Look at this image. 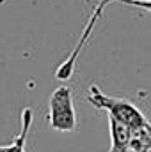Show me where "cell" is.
Wrapping results in <instances>:
<instances>
[{
  "label": "cell",
  "mask_w": 151,
  "mask_h": 152,
  "mask_svg": "<svg viewBox=\"0 0 151 152\" xmlns=\"http://www.w3.org/2000/svg\"><path fill=\"white\" fill-rule=\"evenodd\" d=\"M114 2L124 4V5H133V7H139V9H146V11L151 12V0H100L98 5H100L101 9H105L109 4H114Z\"/></svg>",
  "instance_id": "cell-5"
},
{
  "label": "cell",
  "mask_w": 151,
  "mask_h": 152,
  "mask_svg": "<svg viewBox=\"0 0 151 152\" xmlns=\"http://www.w3.org/2000/svg\"><path fill=\"white\" fill-rule=\"evenodd\" d=\"M32 118H34V112L32 108H23L21 115H20V120H21V129H20V134L9 143V145H0V152H27V138H29V131H30V126H32Z\"/></svg>",
  "instance_id": "cell-4"
},
{
  "label": "cell",
  "mask_w": 151,
  "mask_h": 152,
  "mask_svg": "<svg viewBox=\"0 0 151 152\" xmlns=\"http://www.w3.org/2000/svg\"><path fill=\"white\" fill-rule=\"evenodd\" d=\"M109 127H110V151L109 152H135L132 147L133 129L117 122L112 117H109Z\"/></svg>",
  "instance_id": "cell-3"
},
{
  "label": "cell",
  "mask_w": 151,
  "mask_h": 152,
  "mask_svg": "<svg viewBox=\"0 0 151 152\" xmlns=\"http://www.w3.org/2000/svg\"><path fill=\"white\" fill-rule=\"evenodd\" d=\"M146 152H151V147H150V149H148V151H146Z\"/></svg>",
  "instance_id": "cell-7"
},
{
  "label": "cell",
  "mask_w": 151,
  "mask_h": 152,
  "mask_svg": "<svg viewBox=\"0 0 151 152\" xmlns=\"http://www.w3.org/2000/svg\"><path fill=\"white\" fill-rule=\"evenodd\" d=\"M148 129H150V133H151V124H148Z\"/></svg>",
  "instance_id": "cell-6"
},
{
  "label": "cell",
  "mask_w": 151,
  "mask_h": 152,
  "mask_svg": "<svg viewBox=\"0 0 151 152\" xmlns=\"http://www.w3.org/2000/svg\"><path fill=\"white\" fill-rule=\"evenodd\" d=\"M48 124L59 133H71L76 129V113L73 106V94L68 85L57 87L50 96Z\"/></svg>",
  "instance_id": "cell-2"
},
{
  "label": "cell",
  "mask_w": 151,
  "mask_h": 152,
  "mask_svg": "<svg viewBox=\"0 0 151 152\" xmlns=\"http://www.w3.org/2000/svg\"><path fill=\"white\" fill-rule=\"evenodd\" d=\"M87 101L98 108V110H105L109 117L115 118L117 122L128 126L130 129H142L148 126V120L146 117L141 113V110L132 104L130 101H124V99H117V97H110L107 94H103L100 90L98 85H91L89 87V94H87Z\"/></svg>",
  "instance_id": "cell-1"
}]
</instances>
